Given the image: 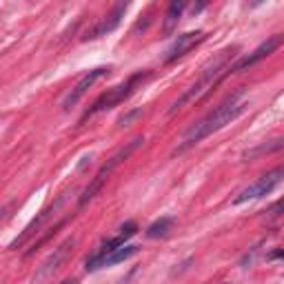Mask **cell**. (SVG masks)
Here are the masks:
<instances>
[{"label": "cell", "mask_w": 284, "mask_h": 284, "mask_svg": "<svg viewBox=\"0 0 284 284\" xmlns=\"http://www.w3.org/2000/svg\"><path fill=\"white\" fill-rule=\"evenodd\" d=\"M246 107H249V105H246V102H240V100H238V96H233V98H229L226 102H222L216 111H211L207 118H202L200 122H196V125L184 133V142L175 149V153H182V151H187L189 147L197 145V142H202V140L209 138L211 133L220 131L222 127H226L229 122L236 120L240 113H244Z\"/></svg>", "instance_id": "1"}, {"label": "cell", "mask_w": 284, "mask_h": 284, "mask_svg": "<svg viewBox=\"0 0 284 284\" xmlns=\"http://www.w3.org/2000/svg\"><path fill=\"white\" fill-rule=\"evenodd\" d=\"M231 56H233L231 51H222V56L216 60V63L211 65V67L207 69V71L202 73V76L197 78V82H196V85H191V87H189L187 91H184L182 96H180L178 100L174 102V107L169 109V113L174 116L175 111H178V109H182V107L187 105V102H191V100H196V98H200L204 91H207L209 87H213V82H216V78L220 76L222 71H226V60L231 58Z\"/></svg>", "instance_id": "2"}, {"label": "cell", "mask_w": 284, "mask_h": 284, "mask_svg": "<svg viewBox=\"0 0 284 284\" xmlns=\"http://www.w3.org/2000/svg\"><path fill=\"white\" fill-rule=\"evenodd\" d=\"M284 180V167H278V169H271L269 174H264L260 180H255L253 184L244 189V191L238 193V197L233 200V204H244L249 200H255V197H262V196H269L275 187Z\"/></svg>", "instance_id": "3"}, {"label": "cell", "mask_w": 284, "mask_h": 284, "mask_svg": "<svg viewBox=\"0 0 284 284\" xmlns=\"http://www.w3.org/2000/svg\"><path fill=\"white\" fill-rule=\"evenodd\" d=\"M147 76H149V73H135V76H131L129 80L125 82V85H120V87H116V89H111L109 93H105V96H102V98H98V100H96V105H93L91 109L87 111V116L82 118V120H87L89 116L98 113V111L111 109V107H113V105H118V102H122V100H125V98H129L131 93H133L135 85H138L140 80H145Z\"/></svg>", "instance_id": "4"}, {"label": "cell", "mask_w": 284, "mask_h": 284, "mask_svg": "<svg viewBox=\"0 0 284 284\" xmlns=\"http://www.w3.org/2000/svg\"><path fill=\"white\" fill-rule=\"evenodd\" d=\"M282 43H284V36H271V38H266L264 43L260 44V47L255 49V51H251L249 56H244V58H242L240 63H236V65H233V67H229V69H226V71L238 73V71H244V69L253 67L255 63H260V60H264L266 56H271V53H273L275 49H278Z\"/></svg>", "instance_id": "5"}, {"label": "cell", "mask_w": 284, "mask_h": 284, "mask_svg": "<svg viewBox=\"0 0 284 284\" xmlns=\"http://www.w3.org/2000/svg\"><path fill=\"white\" fill-rule=\"evenodd\" d=\"M107 73H109V69H107V67H98V69H93V71H89L87 76L82 78V80L78 82L76 87L71 89V93H69V96L65 98V102H63V107H65V109L69 111V109H71V107H76L78 102H80V98L85 96V93H87L89 89H91L93 85H96V82L100 80V78H105Z\"/></svg>", "instance_id": "6"}, {"label": "cell", "mask_w": 284, "mask_h": 284, "mask_svg": "<svg viewBox=\"0 0 284 284\" xmlns=\"http://www.w3.org/2000/svg\"><path fill=\"white\" fill-rule=\"evenodd\" d=\"M142 142H145V138H140V135H138V138H133V140H131V142H127L125 147H120V149H118L116 153H113L109 160H107V164H105V167H102L100 171H98V174H96V178H100L102 182H105V180H107V175H109L111 171H113V169H116L120 162H125V160L129 158V155L133 153V151L138 149L140 145H142Z\"/></svg>", "instance_id": "7"}, {"label": "cell", "mask_w": 284, "mask_h": 284, "mask_svg": "<svg viewBox=\"0 0 284 284\" xmlns=\"http://www.w3.org/2000/svg\"><path fill=\"white\" fill-rule=\"evenodd\" d=\"M204 40V34L202 31H189V34H182L178 36V40H175L171 47H169L167 51V63H174L175 58H180V56H184V53L189 51V49H193L197 43H202Z\"/></svg>", "instance_id": "8"}, {"label": "cell", "mask_w": 284, "mask_h": 284, "mask_svg": "<svg viewBox=\"0 0 284 284\" xmlns=\"http://www.w3.org/2000/svg\"><path fill=\"white\" fill-rule=\"evenodd\" d=\"M71 246H73V240H71V238H69V240H65L63 244H60L58 249L53 251V253L49 255L47 260L43 262V266H40V271H38V275H36V280H44L47 275H51L53 271L58 269L60 262H63L65 258H67V253L71 251Z\"/></svg>", "instance_id": "9"}, {"label": "cell", "mask_w": 284, "mask_h": 284, "mask_svg": "<svg viewBox=\"0 0 284 284\" xmlns=\"http://www.w3.org/2000/svg\"><path fill=\"white\" fill-rule=\"evenodd\" d=\"M127 2H120V5L116 7V9L111 11L109 16H107L105 20H102L100 24H98L96 29L91 31V36H89V38H100V36H105V34H109V31H113L118 27V24H120V20H122V16H125V11H127Z\"/></svg>", "instance_id": "10"}, {"label": "cell", "mask_w": 284, "mask_h": 284, "mask_svg": "<svg viewBox=\"0 0 284 284\" xmlns=\"http://www.w3.org/2000/svg\"><path fill=\"white\" fill-rule=\"evenodd\" d=\"M182 9H184V0H174V2L169 5L167 18H164V34H171V31L178 27V20H180Z\"/></svg>", "instance_id": "11"}, {"label": "cell", "mask_w": 284, "mask_h": 284, "mask_svg": "<svg viewBox=\"0 0 284 284\" xmlns=\"http://www.w3.org/2000/svg\"><path fill=\"white\" fill-rule=\"evenodd\" d=\"M138 253V246H133V244H127V246H120V249H116L113 253H109L102 260V266H111V264H118V262H125V260H129L131 255H135Z\"/></svg>", "instance_id": "12"}, {"label": "cell", "mask_w": 284, "mask_h": 284, "mask_svg": "<svg viewBox=\"0 0 284 284\" xmlns=\"http://www.w3.org/2000/svg\"><path fill=\"white\" fill-rule=\"evenodd\" d=\"M171 226H174V218H160V220H155L153 224L147 229V236H149L151 240H158V238H164L171 231Z\"/></svg>", "instance_id": "13"}, {"label": "cell", "mask_w": 284, "mask_h": 284, "mask_svg": "<svg viewBox=\"0 0 284 284\" xmlns=\"http://www.w3.org/2000/svg\"><path fill=\"white\" fill-rule=\"evenodd\" d=\"M284 149V138H278V140H271V142H264V145L255 147V149L246 151L244 158H258V155H264V153H273V151H280Z\"/></svg>", "instance_id": "14"}, {"label": "cell", "mask_w": 284, "mask_h": 284, "mask_svg": "<svg viewBox=\"0 0 284 284\" xmlns=\"http://www.w3.org/2000/svg\"><path fill=\"white\" fill-rule=\"evenodd\" d=\"M142 116V109H133V111H129V113H125V116L118 120V125L120 127H127V125H131L133 120H138V118Z\"/></svg>", "instance_id": "15"}, {"label": "cell", "mask_w": 284, "mask_h": 284, "mask_svg": "<svg viewBox=\"0 0 284 284\" xmlns=\"http://www.w3.org/2000/svg\"><path fill=\"white\" fill-rule=\"evenodd\" d=\"M135 231H138V224H135L133 220H129V222H125V224L120 226V236H125L127 240H129L131 236H135Z\"/></svg>", "instance_id": "16"}, {"label": "cell", "mask_w": 284, "mask_h": 284, "mask_svg": "<svg viewBox=\"0 0 284 284\" xmlns=\"http://www.w3.org/2000/svg\"><path fill=\"white\" fill-rule=\"evenodd\" d=\"M282 211H284V197H282V200H280V202H275L273 207L269 209V216H280V213H282Z\"/></svg>", "instance_id": "17"}, {"label": "cell", "mask_w": 284, "mask_h": 284, "mask_svg": "<svg viewBox=\"0 0 284 284\" xmlns=\"http://www.w3.org/2000/svg\"><path fill=\"white\" fill-rule=\"evenodd\" d=\"M275 258H284V249H280V251H273V253H269V260H275Z\"/></svg>", "instance_id": "18"}, {"label": "cell", "mask_w": 284, "mask_h": 284, "mask_svg": "<svg viewBox=\"0 0 284 284\" xmlns=\"http://www.w3.org/2000/svg\"><path fill=\"white\" fill-rule=\"evenodd\" d=\"M133 273H135V271H131V273L127 275V278H122V280H120V282H118V284H129V282H131V278H133Z\"/></svg>", "instance_id": "19"}, {"label": "cell", "mask_w": 284, "mask_h": 284, "mask_svg": "<svg viewBox=\"0 0 284 284\" xmlns=\"http://www.w3.org/2000/svg\"><path fill=\"white\" fill-rule=\"evenodd\" d=\"M222 284H229V282H222Z\"/></svg>", "instance_id": "20"}]
</instances>
